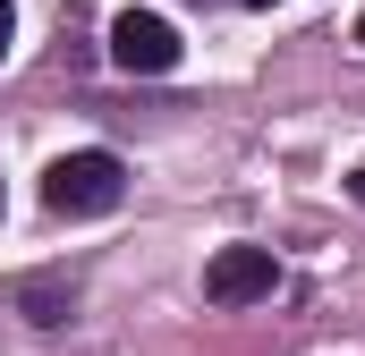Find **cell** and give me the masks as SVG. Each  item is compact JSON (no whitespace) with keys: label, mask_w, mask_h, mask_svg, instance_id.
Instances as JSON below:
<instances>
[{"label":"cell","mask_w":365,"mask_h":356,"mask_svg":"<svg viewBox=\"0 0 365 356\" xmlns=\"http://www.w3.org/2000/svg\"><path fill=\"white\" fill-rule=\"evenodd\" d=\"M26 305H34V323H60V314H68V297H60V288H26Z\"/></svg>","instance_id":"4"},{"label":"cell","mask_w":365,"mask_h":356,"mask_svg":"<svg viewBox=\"0 0 365 356\" xmlns=\"http://www.w3.org/2000/svg\"><path fill=\"white\" fill-rule=\"evenodd\" d=\"M357 204H365V170H357Z\"/></svg>","instance_id":"7"},{"label":"cell","mask_w":365,"mask_h":356,"mask_svg":"<svg viewBox=\"0 0 365 356\" xmlns=\"http://www.w3.org/2000/svg\"><path fill=\"white\" fill-rule=\"evenodd\" d=\"M110 60H119L128 77H170V68H179V26L153 17V9H119V17H110Z\"/></svg>","instance_id":"2"},{"label":"cell","mask_w":365,"mask_h":356,"mask_svg":"<svg viewBox=\"0 0 365 356\" xmlns=\"http://www.w3.org/2000/svg\"><path fill=\"white\" fill-rule=\"evenodd\" d=\"M119 195H128L119 153H60V162L43 170V204H51L60 221H93V212H110Z\"/></svg>","instance_id":"1"},{"label":"cell","mask_w":365,"mask_h":356,"mask_svg":"<svg viewBox=\"0 0 365 356\" xmlns=\"http://www.w3.org/2000/svg\"><path fill=\"white\" fill-rule=\"evenodd\" d=\"M357 43H365V17H357Z\"/></svg>","instance_id":"8"},{"label":"cell","mask_w":365,"mask_h":356,"mask_svg":"<svg viewBox=\"0 0 365 356\" xmlns=\"http://www.w3.org/2000/svg\"><path fill=\"white\" fill-rule=\"evenodd\" d=\"M247 9H280V0H247Z\"/></svg>","instance_id":"6"},{"label":"cell","mask_w":365,"mask_h":356,"mask_svg":"<svg viewBox=\"0 0 365 356\" xmlns=\"http://www.w3.org/2000/svg\"><path fill=\"white\" fill-rule=\"evenodd\" d=\"M9 43H17V9L0 0V60H9Z\"/></svg>","instance_id":"5"},{"label":"cell","mask_w":365,"mask_h":356,"mask_svg":"<svg viewBox=\"0 0 365 356\" xmlns=\"http://www.w3.org/2000/svg\"><path fill=\"white\" fill-rule=\"evenodd\" d=\"M272 288H280L272 246H221V255L204 263V297H212V305H255V297H272Z\"/></svg>","instance_id":"3"}]
</instances>
